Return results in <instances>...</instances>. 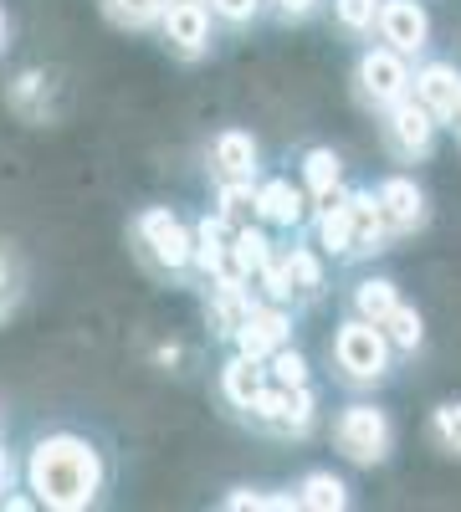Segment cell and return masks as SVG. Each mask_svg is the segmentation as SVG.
<instances>
[{"label":"cell","mask_w":461,"mask_h":512,"mask_svg":"<svg viewBox=\"0 0 461 512\" xmlns=\"http://www.w3.org/2000/svg\"><path fill=\"white\" fill-rule=\"evenodd\" d=\"M369 190L380 200V216H385L395 241H410L431 226V190L415 180L410 169H390V175H380Z\"/></svg>","instance_id":"9"},{"label":"cell","mask_w":461,"mask_h":512,"mask_svg":"<svg viewBox=\"0 0 461 512\" xmlns=\"http://www.w3.org/2000/svg\"><path fill=\"white\" fill-rule=\"evenodd\" d=\"M26 282H31V272L21 262V251L11 241H0V328H6L16 318V308L26 303Z\"/></svg>","instance_id":"27"},{"label":"cell","mask_w":461,"mask_h":512,"mask_svg":"<svg viewBox=\"0 0 461 512\" xmlns=\"http://www.w3.org/2000/svg\"><path fill=\"white\" fill-rule=\"evenodd\" d=\"M456 123H461V108H456ZM456 123H451V128H456Z\"/></svg>","instance_id":"36"},{"label":"cell","mask_w":461,"mask_h":512,"mask_svg":"<svg viewBox=\"0 0 461 512\" xmlns=\"http://www.w3.org/2000/svg\"><path fill=\"white\" fill-rule=\"evenodd\" d=\"M205 175H211V185H251L262 175V139L236 123L216 128L205 144Z\"/></svg>","instance_id":"10"},{"label":"cell","mask_w":461,"mask_h":512,"mask_svg":"<svg viewBox=\"0 0 461 512\" xmlns=\"http://www.w3.org/2000/svg\"><path fill=\"white\" fill-rule=\"evenodd\" d=\"M251 185H257V180H251ZM251 185H216V216L226 226L257 221V216H251Z\"/></svg>","instance_id":"31"},{"label":"cell","mask_w":461,"mask_h":512,"mask_svg":"<svg viewBox=\"0 0 461 512\" xmlns=\"http://www.w3.org/2000/svg\"><path fill=\"white\" fill-rule=\"evenodd\" d=\"M410 98L421 103V108H431L441 118V128H451L456 123V108H461V67L426 52L421 62L410 67Z\"/></svg>","instance_id":"17"},{"label":"cell","mask_w":461,"mask_h":512,"mask_svg":"<svg viewBox=\"0 0 461 512\" xmlns=\"http://www.w3.org/2000/svg\"><path fill=\"white\" fill-rule=\"evenodd\" d=\"M385 251H395V236L380 216V200H374L369 185H349V256H344V267H364Z\"/></svg>","instance_id":"15"},{"label":"cell","mask_w":461,"mask_h":512,"mask_svg":"<svg viewBox=\"0 0 461 512\" xmlns=\"http://www.w3.org/2000/svg\"><path fill=\"white\" fill-rule=\"evenodd\" d=\"M374 123H380V144H385V154L395 159V164H405V169H415V164H431L436 159V149H441V118L431 113V108H421L410 93L400 98V103H390L385 113H374Z\"/></svg>","instance_id":"6"},{"label":"cell","mask_w":461,"mask_h":512,"mask_svg":"<svg viewBox=\"0 0 461 512\" xmlns=\"http://www.w3.org/2000/svg\"><path fill=\"white\" fill-rule=\"evenodd\" d=\"M374 41H385L390 52L421 62L436 41V21L426 0H380V21H374Z\"/></svg>","instance_id":"11"},{"label":"cell","mask_w":461,"mask_h":512,"mask_svg":"<svg viewBox=\"0 0 461 512\" xmlns=\"http://www.w3.org/2000/svg\"><path fill=\"white\" fill-rule=\"evenodd\" d=\"M426 441H431L446 461H461V400L431 405V415H426Z\"/></svg>","instance_id":"28"},{"label":"cell","mask_w":461,"mask_h":512,"mask_svg":"<svg viewBox=\"0 0 461 512\" xmlns=\"http://www.w3.org/2000/svg\"><path fill=\"white\" fill-rule=\"evenodd\" d=\"M380 333L390 338V349H395L400 359H415V354L426 349V313L400 297V303H395V308L380 318Z\"/></svg>","instance_id":"24"},{"label":"cell","mask_w":461,"mask_h":512,"mask_svg":"<svg viewBox=\"0 0 461 512\" xmlns=\"http://www.w3.org/2000/svg\"><path fill=\"white\" fill-rule=\"evenodd\" d=\"M277 277H282V292L292 308H313L328 292V256L313 241L292 236L287 246H277Z\"/></svg>","instance_id":"14"},{"label":"cell","mask_w":461,"mask_h":512,"mask_svg":"<svg viewBox=\"0 0 461 512\" xmlns=\"http://www.w3.org/2000/svg\"><path fill=\"white\" fill-rule=\"evenodd\" d=\"M129 251L159 282H190V221L175 205H139L129 221Z\"/></svg>","instance_id":"3"},{"label":"cell","mask_w":461,"mask_h":512,"mask_svg":"<svg viewBox=\"0 0 461 512\" xmlns=\"http://www.w3.org/2000/svg\"><path fill=\"white\" fill-rule=\"evenodd\" d=\"M262 384H267V364L262 359H246V354H226L221 359V369H216V395H221V405L236 415L251 395H257L262 390Z\"/></svg>","instance_id":"22"},{"label":"cell","mask_w":461,"mask_h":512,"mask_svg":"<svg viewBox=\"0 0 461 512\" xmlns=\"http://www.w3.org/2000/svg\"><path fill=\"white\" fill-rule=\"evenodd\" d=\"M6 108H11L21 123H31V128L57 123V113H62L57 77H52L47 67H21V72H11V77H6Z\"/></svg>","instance_id":"16"},{"label":"cell","mask_w":461,"mask_h":512,"mask_svg":"<svg viewBox=\"0 0 461 512\" xmlns=\"http://www.w3.org/2000/svg\"><path fill=\"white\" fill-rule=\"evenodd\" d=\"M267 379L272 384H308L313 379V364L298 344H282L277 354H267Z\"/></svg>","instance_id":"30"},{"label":"cell","mask_w":461,"mask_h":512,"mask_svg":"<svg viewBox=\"0 0 461 512\" xmlns=\"http://www.w3.org/2000/svg\"><path fill=\"white\" fill-rule=\"evenodd\" d=\"M164 6H170V0H98L103 21L118 26V31H129V36H149L159 26Z\"/></svg>","instance_id":"25"},{"label":"cell","mask_w":461,"mask_h":512,"mask_svg":"<svg viewBox=\"0 0 461 512\" xmlns=\"http://www.w3.org/2000/svg\"><path fill=\"white\" fill-rule=\"evenodd\" d=\"M410 57L390 52L385 41H364L354 67H349V88H354V103L374 118V113H385L390 103H400L410 93Z\"/></svg>","instance_id":"7"},{"label":"cell","mask_w":461,"mask_h":512,"mask_svg":"<svg viewBox=\"0 0 461 512\" xmlns=\"http://www.w3.org/2000/svg\"><path fill=\"white\" fill-rule=\"evenodd\" d=\"M21 482V466H16V451L6 446V436H0V497H6L11 487Z\"/></svg>","instance_id":"33"},{"label":"cell","mask_w":461,"mask_h":512,"mask_svg":"<svg viewBox=\"0 0 461 512\" xmlns=\"http://www.w3.org/2000/svg\"><path fill=\"white\" fill-rule=\"evenodd\" d=\"M308 195L292 175H257L251 185V216H257L267 231H282V236H298L308 226Z\"/></svg>","instance_id":"13"},{"label":"cell","mask_w":461,"mask_h":512,"mask_svg":"<svg viewBox=\"0 0 461 512\" xmlns=\"http://www.w3.org/2000/svg\"><path fill=\"white\" fill-rule=\"evenodd\" d=\"M277 251L272 231L262 221H241L226 231V277H241V282H257V272L267 267V256Z\"/></svg>","instance_id":"18"},{"label":"cell","mask_w":461,"mask_h":512,"mask_svg":"<svg viewBox=\"0 0 461 512\" xmlns=\"http://www.w3.org/2000/svg\"><path fill=\"white\" fill-rule=\"evenodd\" d=\"M451 134H456V149H461V123H456V128H451Z\"/></svg>","instance_id":"35"},{"label":"cell","mask_w":461,"mask_h":512,"mask_svg":"<svg viewBox=\"0 0 461 512\" xmlns=\"http://www.w3.org/2000/svg\"><path fill=\"white\" fill-rule=\"evenodd\" d=\"M267 16L282 26H303V21L323 16V0H267Z\"/></svg>","instance_id":"32"},{"label":"cell","mask_w":461,"mask_h":512,"mask_svg":"<svg viewBox=\"0 0 461 512\" xmlns=\"http://www.w3.org/2000/svg\"><path fill=\"white\" fill-rule=\"evenodd\" d=\"M400 354L390 349V338L380 333V323H364V318H344L328 338V369L344 390L364 395V390H380V384L395 379Z\"/></svg>","instance_id":"2"},{"label":"cell","mask_w":461,"mask_h":512,"mask_svg":"<svg viewBox=\"0 0 461 512\" xmlns=\"http://www.w3.org/2000/svg\"><path fill=\"white\" fill-rule=\"evenodd\" d=\"M328 436H333L339 461L359 466V472H374V466H390V456L400 446V425L380 400H349L333 410Z\"/></svg>","instance_id":"5"},{"label":"cell","mask_w":461,"mask_h":512,"mask_svg":"<svg viewBox=\"0 0 461 512\" xmlns=\"http://www.w3.org/2000/svg\"><path fill=\"white\" fill-rule=\"evenodd\" d=\"M11 41H16V21H11V11H6V0H0V57L11 52Z\"/></svg>","instance_id":"34"},{"label":"cell","mask_w":461,"mask_h":512,"mask_svg":"<svg viewBox=\"0 0 461 512\" xmlns=\"http://www.w3.org/2000/svg\"><path fill=\"white\" fill-rule=\"evenodd\" d=\"M298 185H303L308 205H323V200H333L339 190H349V180H344V154L333 149V144H308L303 159H298Z\"/></svg>","instance_id":"19"},{"label":"cell","mask_w":461,"mask_h":512,"mask_svg":"<svg viewBox=\"0 0 461 512\" xmlns=\"http://www.w3.org/2000/svg\"><path fill=\"white\" fill-rule=\"evenodd\" d=\"M333 16V31L344 41H374V21H380V0H323Z\"/></svg>","instance_id":"26"},{"label":"cell","mask_w":461,"mask_h":512,"mask_svg":"<svg viewBox=\"0 0 461 512\" xmlns=\"http://www.w3.org/2000/svg\"><path fill=\"white\" fill-rule=\"evenodd\" d=\"M292 507H308V512H349V507H354V487H349V477L333 472V466H308V472L292 482Z\"/></svg>","instance_id":"20"},{"label":"cell","mask_w":461,"mask_h":512,"mask_svg":"<svg viewBox=\"0 0 461 512\" xmlns=\"http://www.w3.org/2000/svg\"><path fill=\"white\" fill-rule=\"evenodd\" d=\"M241 425H251L257 436H272V441H308L323 420V395L318 384H262L241 410H236Z\"/></svg>","instance_id":"4"},{"label":"cell","mask_w":461,"mask_h":512,"mask_svg":"<svg viewBox=\"0 0 461 512\" xmlns=\"http://www.w3.org/2000/svg\"><path fill=\"white\" fill-rule=\"evenodd\" d=\"M292 323H298V308L272 303V297H257V303L246 308V318L236 323L231 349L246 354V359H262V364H267V354H277L282 344H292Z\"/></svg>","instance_id":"12"},{"label":"cell","mask_w":461,"mask_h":512,"mask_svg":"<svg viewBox=\"0 0 461 512\" xmlns=\"http://www.w3.org/2000/svg\"><path fill=\"white\" fill-rule=\"evenodd\" d=\"M108 451L77 431V425H57V431H41L21 461V482L36 497V507L47 512H88L103 502L108 492Z\"/></svg>","instance_id":"1"},{"label":"cell","mask_w":461,"mask_h":512,"mask_svg":"<svg viewBox=\"0 0 461 512\" xmlns=\"http://www.w3.org/2000/svg\"><path fill=\"white\" fill-rule=\"evenodd\" d=\"M205 11L216 16L221 31H251L267 16V0H205Z\"/></svg>","instance_id":"29"},{"label":"cell","mask_w":461,"mask_h":512,"mask_svg":"<svg viewBox=\"0 0 461 512\" xmlns=\"http://www.w3.org/2000/svg\"><path fill=\"white\" fill-rule=\"evenodd\" d=\"M226 221L216 216H200V221H190V282H211V277H221L226 272Z\"/></svg>","instance_id":"21"},{"label":"cell","mask_w":461,"mask_h":512,"mask_svg":"<svg viewBox=\"0 0 461 512\" xmlns=\"http://www.w3.org/2000/svg\"><path fill=\"white\" fill-rule=\"evenodd\" d=\"M395 303H400V282L385 277V272H364V277H354V287H349V313L364 318V323H380Z\"/></svg>","instance_id":"23"},{"label":"cell","mask_w":461,"mask_h":512,"mask_svg":"<svg viewBox=\"0 0 461 512\" xmlns=\"http://www.w3.org/2000/svg\"><path fill=\"white\" fill-rule=\"evenodd\" d=\"M154 36H159V47L170 52L175 62L195 67V62H205L216 52L221 26H216L211 11H205V0H170L164 16H159V26H154Z\"/></svg>","instance_id":"8"}]
</instances>
